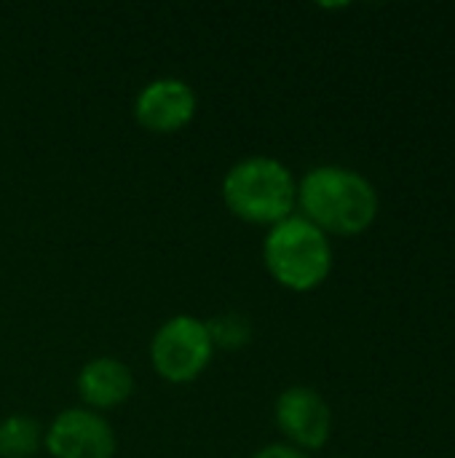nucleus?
Wrapping results in <instances>:
<instances>
[{
	"instance_id": "1",
	"label": "nucleus",
	"mask_w": 455,
	"mask_h": 458,
	"mask_svg": "<svg viewBox=\"0 0 455 458\" xmlns=\"http://www.w3.org/2000/svg\"><path fill=\"white\" fill-rule=\"evenodd\" d=\"M298 207L322 233L357 236L378 215V193L367 177L346 166H316L298 185Z\"/></svg>"
},
{
	"instance_id": "2",
	"label": "nucleus",
	"mask_w": 455,
	"mask_h": 458,
	"mask_svg": "<svg viewBox=\"0 0 455 458\" xmlns=\"http://www.w3.org/2000/svg\"><path fill=\"white\" fill-rule=\"evenodd\" d=\"M225 207L244 223L252 225H279L292 217L298 204V185L292 172L265 156H252L233 164L223 182Z\"/></svg>"
},
{
	"instance_id": "3",
	"label": "nucleus",
	"mask_w": 455,
	"mask_h": 458,
	"mask_svg": "<svg viewBox=\"0 0 455 458\" xmlns=\"http://www.w3.org/2000/svg\"><path fill=\"white\" fill-rule=\"evenodd\" d=\"M268 274L292 293L316 290L333 268L327 236L306 217H287L271 228L263 244Z\"/></svg>"
},
{
	"instance_id": "4",
	"label": "nucleus",
	"mask_w": 455,
	"mask_h": 458,
	"mask_svg": "<svg viewBox=\"0 0 455 458\" xmlns=\"http://www.w3.org/2000/svg\"><path fill=\"white\" fill-rule=\"evenodd\" d=\"M212 352H215V344H212L206 322L188 317V314H180L164 322L150 344L153 368L169 384L196 381L206 370Z\"/></svg>"
},
{
	"instance_id": "5",
	"label": "nucleus",
	"mask_w": 455,
	"mask_h": 458,
	"mask_svg": "<svg viewBox=\"0 0 455 458\" xmlns=\"http://www.w3.org/2000/svg\"><path fill=\"white\" fill-rule=\"evenodd\" d=\"M46 448L54 458H113L115 435L94 411L70 408L48 427Z\"/></svg>"
},
{
	"instance_id": "6",
	"label": "nucleus",
	"mask_w": 455,
	"mask_h": 458,
	"mask_svg": "<svg viewBox=\"0 0 455 458\" xmlns=\"http://www.w3.org/2000/svg\"><path fill=\"white\" fill-rule=\"evenodd\" d=\"M276 424L298 451H319L330 440L333 416L327 403L308 386H290L276 400Z\"/></svg>"
},
{
	"instance_id": "7",
	"label": "nucleus",
	"mask_w": 455,
	"mask_h": 458,
	"mask_svg": "<svg viewBox=\"0 0 455 458\" xmlns=\"http://www.w3.org/2000/svg\"><path fill=\"white\" fill-rule=\"evenodd\" d=\"M134 115L139 126L147 131L156 134L180 131L196 115V94L180 78H158L137 94Z\"/></svg>"
},
{
	"instance_id": "8",
	"label": "nucleus",
	"mask_w": 455,
	"mask_h": 458,
	"mask_svg": "<svg viewBox=\"0 0 455 458\" xmlns=\"http://www.w3.org/2000/svg\"><path fill=\"white\" fill-rule=\"evenodd\" d=\"M134 392V378L121 360L99 357L83 365L78 376V394L83 405L94 411H110L123 405Z\"/></svg>"
},
{
	"instance_id": "9",
	"label": "nucleus",
	"mask_w": 455,
	"mask_h": 458,
	"mask_svg": "<svg viewBox=\"0 0 455 458\" xmlns=\"http://www.w3.org/2000/svg\"><path fill=\"white\" fill-rule=\"evenodd\" d=\"M40 448V424L29 416L0 421V458H32Z\"/></svg>"
},
{
	"instance_id": "10",
	"label": "nucleus",
	"mask_w": 455,
	"mask_h": 458,
	"mask_svg": "<svg viewBox=\"0 0 455 458\" xmlns=\"http://www.w3.org/2000/svg\"><path fill=\"white\" fill-rule=\"evenodd\" d=\"M206 327H209L212 344L225 346V349H236V346H244L249 341V325L241 317H223V319H215V325H206Z\"/></svg>"
},
{
	"instance_id": "11",
	"label": "nucleus",
	"mask_w": 455,
	"mask_h": 458,
	"mask_svg": "<svg viewBox=\"0 0 455 458\" xmlns=\"http://www.w3.org/2000/svg\"><path fill=\"white\" fill-rule=\"evenodd\" d=\"M252 458H308V456H306L303 451L292 448V445H282V443H276V445H268V448L257 451Z\"/></svg>"
}]
</instances>
